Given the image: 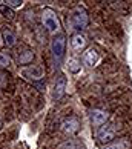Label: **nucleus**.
Segmentation results:
<instances>
[{
	"label": "nucleus",
	"mask_w": 132,
	"mask_h": 149,
	"mask_svg": "<svg viewBox=\"0 0 132 149\" xmlns=\"http://www.w3.org/2000/svg\"><path fill=\"white\" fill-rule=\"evenodd\" d=\"M22 3H23L22 0H6V2H5V5L9 8H20Z\"/></svg>",
	"instance_id": "nucleus-17"
},
{
	"label": "nucleus",
	"mask_w": 132,
	"mask_h": 149,
	"mask_svg": "<svg viewBox=\"0 0 132 149\" xmlns=\"http://www.w3.org/2000/svg\"><path fill=\"white\" fill-rule=\"evenodd\" d=\"M42 22H43V25H45V28L51 32V34H56V32H58V29H60V22H58L57 14L54 13L51 8H46L45 11H43Z\"/></svg>",
	"instance_id": "nucleus-2"
},
{
	"label": "nucleus",
	"mask_w": 132,
	"mask_h": 149,
	"mask_svg": "<svg viewBox=\"0 0 132 149\" xmlns=\"http://www.w3.org/2000/svg\"><path fill=\"white\" fill-rule=\"evenodd\" d=\"M65 89H66V79L63 75H60V79L57 80L56 86H54V98H62L65 95Z\"/></svg>",
	"instance_id": "nucleus-8"
},
{
	"label": "nucleus",
	"mask_w": 132,
	"mask_h": 149,
	"mask_svg": "<svg viewBox=\"0 0 132 149\" xmlns=\"http://www.w3.org/2000/svg\"><path fill=\"white\" fill-rule=\"evenodd\" d=\"M2 38H3L5 46H14V43H15V36H14L9 29H5V31L2 32Z\"/></svg>",
	"instance_id": "nucleus-10"
},
{
	"label": "nucleus",
	"mask_w": 132,
	"mask_h": 149,
	"mask_svg": "<svg viewBox=\"0 0 132 149\" xmlns=\"http://www.w3.org/2000/svg\"><path fill=\"white\" fill-rule=\"evenodd\" d=\"M114 137H115V129H114L112 125H104L97 132V139L101 143L111 141V140H114Z\"/></svg>",
	"instance_id": "nucleus-5"
},
{
	"label": "nucleus",
	"mask_w": 132,
	"mask_h": 149,
	"mask_svg": "<svg viewBox=\"0 0 132 149\" xmlns=\"http://www.w3.org/2000/svg\"><path fill=\"white\" fill-rule=\"evenodd\" d=\"M68 68H69V71H71V72L77 74V72L80 71L81 65H80V62H79L77 58H69V62H68Z\"/></svg>",
	"instance_id": "nucleus-13"
},
{
	"label": "nucleus",
	"mask_w": 132,
	"mask_h": 149,
	"mask_svg": "<svg viewBox=\"0 0 132 149\" xmlns=\"http://www.w3.org/2000/svg\"><path fill=\"white\" fill-rule=\"evenodd\" d=\"M0 13H2L6 19H13L14 17V13L11 11L9 6H6V5H2V6H0Z\"/></svg>",
	"instance_id": "nucleus-15"
},
{
	"label": "nucleus",
	"mask_w": 132,
	"mask_h": 149,
	"mask_svg": "<svg viewBox=\"0 0 132 149\" xmlns=\"http://www.w3.org/2000/svg\"><path fill=\"white\" fill-rule=\"evenodd\" d=\"M34 60V52L32 51H23L19 56V63L20 65H28Z\"/></svg>",
	"instance_id": "nucleus-11"
},
{
	"label": "nucleus",
	"mask_w": 132,
	"mask_h": 149,
	"mask_svg": "<svg viewBox=\"0 0 132 149\" xmlns=\"http://www.w3.org/2000/svg\"><path fill=\"white\" fill-rule=\"evenodd\" d=\"M11 65V57L8 56V54L5 52H0V68H8V66Z\"/></svg>",
	"instance_id": "nucleus-14"
},
{
	"label": "nucleus",
	"mask_w": 132,
	"mask_h": 149,
	"mask_svg": "<svg viewBox=\"0 0 132 149\" xmlns=\"http://www.w3.org/2000/svg\"><path fill=\"white\" fill-rule=\"evenodd\" d=\"M86 37L81 34H74L72 36V38H71V45H72V48L75 49V51H80V49H83L85 46H86Z\"/></svg>",
	"instance_id": "nucleus-9"
},
{
	"label": "nucleus",
	"mask_w": 132,
	"mask_h": 149,
	"mask_svg": "<svg viewBox=\"0 0 132 149\" xmlns=\"http://www.w3.org/2000/svg\"><path fill=\"white\" fill-rule=\"evenodd\" d=\"M80 129V121L77 117H68L63 120L62 123V131L65 132V134H75V132H79Z\"/></svg>",
	"instance_id": "nucleus-4"
},
{
	"label": "nucleus",
	"mask_w": 132,
	"mask_h": 149,
	"mask_svg": "<svg viewBox=\"0 0 132 149\" xmlns=\"http://www.w3.org/2000/svg\"><path fill=\"white\" fill-rule=\"evenodd\" d=\"M98 52H97V49L95 48H89L88 51L85 52V56H83V63L88 65V66H94L97 62H98Z\"/></svg>",
	"instance_id": "nucleus-7"
},
{
	"label": "nucleus",
	"mask_w": 132,
	"mask_h": 149,
	"mask_svg": "<svg viewBox=\"0 0 132 149\" xmlns=\"http://www.w3.org/2000/svg\"><path fill=\"white\" fill-rule=\"evenodd\" d=\"M88 22H89V19H88L86 9L81 8V6H77L72 11V14H71V26H72L74 29L81 31L88 26Z\"/></svg>",
	"instance_id": "nucleus-1"
},
{
	"label": "nucleus",
	"mask_w": 132,
	"mask_h": 149,
	"mask_svg": "<svg viewBox=\"0 0 132 149\" xmlns=\"http://www.w3.org/2000/svg\"><path fill=\"white\" fill-rule=\"evenodd\" d=\"M51 51H52V56H54V58H56L57 62H60V60L63 58L65 51H66V38H65L63 34H58V36H56L52 38Z\"/></svg>",
	"instance_id": "nucleus-3"
},
{
	"label": "nucleus",
	"mask_w": 132,
	"mask_h": 149,
	"mask_svg": "<svg viewBox=\"0 0 132 149\" xmlns=\"http://www.w3.org/2000/svg\"><path fill=\"white\" fill-rule=\"evenodd\" d=\"M108 118H109V114L106 111H103V109H92L91 111V121L95 126L104 125L108 121Z\"/></svg>",
	"instance_id": "nucleus-6"
},
{
	"label": "nucleus",
	"mask_w": 132,
	"mask_h": 149,
	"mask_svg": "<svg viewBox=\"0 0 132 149\" xmlns=\"http://www.w3.org/2000/svg\"><path fill=\"white\" fill-rule=\"evenodd\" d=\"M0 128H2V121H0Z\"/></svg>",
	"instance_id": "nucleus-19"
},
{
	"label": "nucleus",
	"mask_w": 132,
	"mask_h": 149,
	"mask_svg": "<svg viewBox=\"0 0 132 149\" xmlns=\"http://www.w3.org/2000/svg\"><path fill=\"white\" fill-rule=\"evenodd\" d=\"M60 149H80V146H79V143H75V141H66L60 146Z\"/></svg>",
	"instance_id": "nucleus-16"
},
{
	"label": "nucleus",
	"mask_w": 132,
	"mask_h": 149,
	"mask_svg": "<svg viewBox=\"0 0 132 149\" xmlns=\"http://www.w3.org/2000/svg\"><path fill=\"white\" fill-rule=\"evenodd\" d=\"M126 148V145L123 141H120V143H112V145H108L104 149H124Z\"/></svg>",
	"instance_id": "nucleus-18"
},
{
	"label": "nucleus",
	"mask_w": 132,
	"mask_h": 149,
	"mask_svg": "<svg viewBox=\"0 0 132 149\" xmlns=\"http://www.w3.org/2000/svg\"><path fill=\"white\" fill-rule=\"evenodd\" d=\"M25 75H32V79H35V80H38V79H42L43 77V71H42V68H29V69H26L25 72H23Z\"/></svg>",
	"instance_id": "nucleus-12"
}]
</instances>
